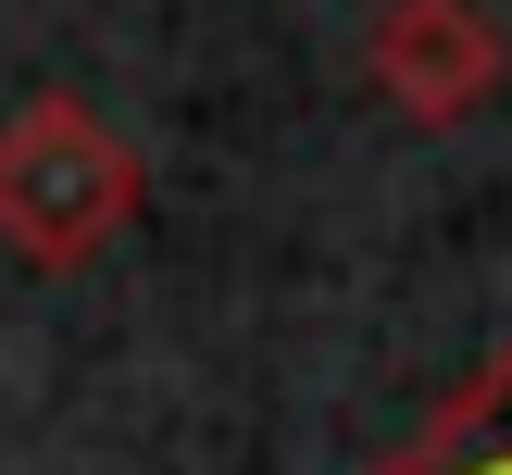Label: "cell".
Listing matches in <instances>:
<instances>
[{
  "mask_svg": "<svg viewBox=\"0 0 512 475\" xmlns=\"http://www.w3.org/2000/svg\"><path fill=\"white\" fill-rule=\"evenodd\" d=\"M150 163L88 113L75 88H25L0 113V250H25L38 275H75L138 225Z\"/></svg>",
  "mask_w": 512,
  "mask_h": 475,
  "instance_id": "6da1fadb",
  "label": "cell"
},
{
  "mask_svg": "<svg viewBox=\"0 0 512 475\" xmlns=\"http://www.w3.org/2000/svg\"><path fill=\"white\" fill-rule=\"evenodd\" d=\"M363 75H375V100L413 113V125H475L512 88V38H500L488 0H388V13L363 25Z\"/></svg>",
  "mask_w": 512,
  "mask_h": 475,
  "instance_id": "7a4b0ae2",
  "label": "cell"
},
{
  "mask_svg": "<svg viewBox=\"0 0 512 475\" xmlns=\"http://www.w3.org/2000/svg\"><path fill=\"white\" fill-rule=\"evenodd\" d=\"M363 475H512V338L463 363V388H438V413L400 450H375Z\"/></svg>",
  "mask_w": 512,
  "mask_h": 475,
  "instance_id": "3957f363",
  "label": "cell"
}]
</instances>
